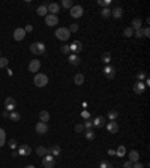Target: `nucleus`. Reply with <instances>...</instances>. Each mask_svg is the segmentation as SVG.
Returning a JSON list of instances; mask_svg holds the SVG:
<instances>
[{
  "instance_id": "nucleus-46",
  "label": "nucleus",
  "mask_w": 150,
  "mask_h": 168,
  "mask_svg": "<svg viewBox=\"0 0 150 168\" xmlns=\"http://www.w3.org/2000/svg\"><path fill=\"white\" fill-rule=\"evenodd\" d=\"M132 168H144V165H143L141 162L138 161V162H134V164H132Z\"/></svg>"
},
{
  "instance_id": "nucleus-5",
  "label": "nucleus",
  "mask_w": 150,
  "mask_h": 168,
  "mask_svg": "<svg viewBox=\"0 0 150 168\" xmlns=\"http://www.w3.org/2000/svg\"><path fill=\"white\" fill-rule=\"evenodd\" d=\"M42 165H44V168H54V165H56V158L53 156V155H45L44 156V159H42Z\"/></svg>"
},
{
  "instance_id": "nucleus-31",
  "label": "nucleus",
  "mask_w": 150,
  "mask_h": 168,
  "mask_svg": "<svg viewBox=\"0 0 150 168\" xmlns=\"http://www.w3.org/2000/svg\"><path fill=\"white\" fill-rule=\"evenodd\" d=\"M123 35H125L126 38H132L134 36V29L129 26V27H126L125 30H123Z\"/></svg>"
},
{
  "instance_id": "nucleus-4",
  "label": "nucleus",
  "mask_w": 150,
  "mask_h": 168,
  "mask_svg": "<svg viewBox=\"0 0 150 168\" xmlns=\"http://www.w3.org/2000/svg\"><path fill=\"white\" fill-rule=\"evenodd\" d=\"M69 14H71L72 18H81L84 14V9L81 5H74L72 8L69 9Z\"/></svg>"
},
{
  "instance_id": "nucleus-23",
  "label": "nucleus",
  "mask_w": 150,
  "mask_h": 168,
  "mask_svg": "<svg viewBox=\"0 0 150 168\" xmlns=\"http://www.w3.org/2000/svg\"><path fill=\"white\" fill-rule=\"evenodd\" d=\"M111 15H113V17L116 18V20H119V18H122V17H123V9H122V8H119V6H117V8H114L113 11H111Z\"/></svg>"
},
{
  "instance_id": "nucleus-32",
  "label": "nucleus",
  "mask_w": 150,
  "mask_h": 168,
  "mask_svg": "<svg viewBox=\"0 0 150 168\" xmlns=\"http://www.w3.org/2000/svg\"><path fill=\"white\" fill-rule=\"evenodd\" d=\"M95 137H96V135H95V132H93L92 129H86V138H87V140L92 141V140H95Z\"/></svg>"
},
{
  "instance_id": "nucleus-20",
  "label": "nucleus",
  "mask_w": 150,
  "mask_h": 168,
  "mask_svg": "<svg viewBox=\"0 0 150 168\" xmlns=\"http://www.w3.org/2000/svg\"><path fill=\"white\" fill-rule=\"evenodd\" d=\"M48 149H50V155H53V156H59V155L62 153V147L57 146V144L51 146V147H48Z\"/></svg>"
},
{
  "instance_id": "nucleus-30",
  "label": "nucleus",
  "mask_w": 150,
  "mask_h": 168,
  "mask_svg": "<svg viewBox=\"0 0 150 168\" xmlns=\"http://www.w3.org/2000/svg\"><path fill=\"white\" fill-rule=\"evenodd\" d=\"M116 155H117V158H122V156H125L126 155V147L125 146H120L119 149L116 150Z\"/></svg>"
},
{
  "instance_id": "nucleus-37",
  "label": "nucleus",
  "mask_w": 150,
  "mask_h": 168,
  "mask_svg": "<svg viewBox=\"0 0 150 168\" xmlns=\"http://www.w3.org/2000/svg\"><path fill=\"white\" fill-rule=\"evenodd\" d=\"M84 129H92V126H93V122L90 120V119H87L86 122H84Z\"/></svg>"
},
{
  "instance_id": "nucleus-25",
  "label": "nucleus",
  "mask_w": 150,
  "mask_h": 168,
  "mask_svg": "<svg viewBox=\"0 0 150 168\" xmlns=\"http://www.w3.org/2000/svg\"><path fill=\"white\" fill-rule=\"evenodd\" d=\"M39 120L44 122V123H47V122L50 120V113H48V111H45V110L41 111V113H39Z\"/></svg>"
},
{
  "instance_id": "nucleus-39",
  "label": "nucleus",
  "mask_w": 150,
  "mask_h": 168,
  "mask_svg": "<svg viewBox=\"0 0 150 168\" xmlns=\"http://www.w3.org/2000/svg\"><path fill=\"white\" fill-rule=\"evenodd\" d=\"M78 29H80V27H78V24H71V26H69V32H71V33L78 32Z\"/></svg>"
},
{
  "instance_id": "nucleus-21",
  "label": "nucleus",
  "mask_w": 150,
  "mask_h": 168,
  "mask_svg": "<svg viewBox=\"0 0 150 168\" xmlns=\"http://www.w3.org/2000/svg\"><path fill=\"white\" fill-rule=\"evenodd\" d=\"M128 156H129V161H131L132 164H134V162H138V161H140V153H138L137 150H131Z\"/></svg>"
},
{
  "instance_id": "nucleus-47",
  "label": "nucleus",
  "mask_w": 150,
  "mask_h": 168,
  "mask_svg": "<svg viewBox=\"0 0 150 168\" xmlns=\"http://www.w3.org/2000/svg\"><path fill=\"white\" fill-rule=\"evenodd\" d=\"M9 147H11V149H15V147H17V141H15V140H11V141H9Z\"/></svg>"
},
{
  "instance_id": "nucleus-2",
  "label": "nucleus",
  "mask_w": 150,
  "mask_h": 168,
  "mask_svg": "<svg viewBox=\"0 0 150 168\" xmlns=\"http://www.w3.org/2000/svg\"><path fill=\"white\" fill-rule=\"evenodd\" d=\"M35 81V86L36 87H45L47 84H48V77L45 75V74H41V72H38L33 78Z\"/></svg>"
},
{
  "instance_id": "nucleus-27",
  "label": "nucleus",
  "mask_w": 150,
  "mask_h": 168,
  "mask_svg": "<svg viewBox=\"0 0 150 168\" xmlns=\"http://www.w3.org/2000/svg\"><path fill=\"white\" fill-rule=\"evenodd\" d=\"M74 83L77 84V86H81V84L84 83V75L81 72H78V74L74 77Z\"/></svg>"
},
{
  "instance_id": "nucleus-9",
  "label": "nucleus",
  "mask_w": 150,
  "mask_h": 168,
  "mask_svg": "<svg viewBox=\"0 0 150 168\" xmlns=\"http://www.w3.org/2000/svg\"><path fill=\"white\" fill-rule=\"evenodd\" d=\"M69 50L72 51V54H80V53L83 51V44L80 41H74L69 45Z\"/></svg>"
},
{
  "instance_id": "nucleus-13",
  "label": "nucleus",
  "mask_w": 150,
  "mask_h": 168,
  "mask_svg": "<svg viewBox=\"0 0 150 168\" xmlns=\"http://www.w3.org/2000/svg\"><path fill=\"white\" fill-rule=\"evenodd\" d=\"M47 9H48V14L51 15H57L59 12H60V5L56 3V2H53L50 5H47Z\"/></svg>"
},
{
  "instance_id": "nucleus-14",
  "label": "nucleus",
  "mask_w": 150,
  "mask_h": 168,
  "mask_svg": "<svg viewBox=\"0 0 150 168\" xmlns=\"http://www.w3.org/2000/svg\"><path fill=\"white\" fill-rule=\"evenodd\" d=\"M107 131H108L110 134H117L119 132V125H117L116 120H110L108 123H107Z\"/></svg>"
},
{
  "instance_id": "nucleus-17",
  "label": "nucleus",
  "mask_w": 150,
  "mask_h": 168,
  "mask_svg": "<svg viewBox=\"0 0 150 168\" xmlns=\"http://www.w3.org/2000/svg\"><path fill=\"white\" fill-rule=\"evenodd\" d=\"M35 152H36V155H38V156H42V158H44L45 155H48V153H50V149H48V147H44V146H38Z\"/></svg>"
},
{
  "instance_id": "nucleus-1",
  "label": "nucleus",
  "mask_w": 150,
  "mask_h": 168,
  "mask_svg": "<svg viewBox=\"0 0 150 168\" xmlns=\"http://www.w3.org/2000/svg\"><path fill=\"white\" fill-rule=\"evenodd\" d=\"M30 51H32L33 54H36V56H42V54H45L47 48H45V45H44L42 42H33V44L30 45Z\"/></svg>"
},
{
  "instance_id": "nucleus-44",
  "label": "nucleus",
  "mask_w": 150,
  "mask_h": 168,
  "mask_svg": "<svg viewBox=\"0 0 150 168\" xmlns=\"http://www.w3.org/2000/svg\"><path fill=\"white\" fill-rule=\"evenodd\" d=\"M62 53H63V54H69V53H71L69 45H63V47H62Z\"/></svg>"
},
{
  "instance_id": "nucleus-43",
  "label": "nucleus",
  "mask_w": 150,
  "mask_h": 168,
  "mask_svg": "<svg viewBox=\"0 0 150 168\" xmlns=\"http://www.w3.org/2000/svg\"><path fill=\"white\" fill-rule=\"evenodd\" d=\"M134 35H135L137 38H144V35H143V29H140V30H135Z\"/></svg>"
},
{
  "instance_id": "nucleus-45",
  "label": "nucleus",
  "mask_w": 150,
  "mask_h": 168,
  "mask_svg": "<svg viewBox=\"0 0 150 168\" xmlns=\"http://www.w3.org/2000/svg\"><path fill=\"white\" fill-rule=\"evenodd\" d=\"M84 131V126L83 125H77L75 126V132H78V134H81Z\"/></svg>"
},
{
  "instance_id": "nucleus-48",
  "label": "nucleus",
  "mask_w": 150,
  "mask_h": 168,
  "mask_svg": "<svg viewBox=\"0 0 150 168\" xmlns=\"http://www.w3.org/2000/svg\"><path fill=\"white\" fill-rule=\"evenodd\" d=\"M123 168H132V162L131 161H126L125 164H123Z\"/></svg>"
},
{
  "instance_id": "nucleus-26",
  "label": "nucleus",
  "mask_w": 150,
  "mask_h": 168,
  "mask_svg": "<svg viewBox=\"0 0 150 168\" xmlns=\"http://www.w3.org/2000/svg\"><path fill=\"white\" fill-rule=\"evenodd\" d=\"M21 119V114L18 113V111H11L9 113V120H12V122H18Z\"/></svg>"
},
{
  "instance_id": "nucleus-49",
  "label": "nucleus",
  "mask_w": 150,
  "mask_h": 168,
  "mask_svg": "<svg viewBox=\"0 0 150 168\" xmlns=\"http://www.w3.org/2000/svg\"><path fill=\"white\" fill-rule=\"evenodd\" d=\"M24 30H26V33H27V32H32V30H33V26H32V24H27L24 27Z\"/></svg>"
},
{
  "instance_id": "nucleus-12",
  "label": "nucleus",
  "mask_w": 150,
  "mask_h": 168,
  "mask_svg": "<svg viewBox=\"0 0 150 168\" xmlns=\"http://www.w3.org/2000/svg\"><path fill=\"white\" fill-rule=\"evenodd\" d=\"M26 38V30H24V27H18V29H15V32H14V39L15 41H23Z\"/></svg>"
},
{
  "instance_id": "nucleus-11",
  "label": "nucleus",
  "mask_w": 150,
  "mask_h": 168,
  "mask_svg": "<svg viewBox=\"0 0 150 168\" xmlns=\"http://www.w3.org/2000/svg\"><path fill=\"white\" fill-rule=\"evenodd\" d=\"M35 129H36V132L39 135H44L48 132V125L47 123H44V122H38L36 126H35Z\"/></svg>"
},
{
  "instance_id": "nucleus-28",
  "label": "nucleus",
  "mask_w": 150,
  "mask_h": 168,
  "mask_svg": "<svg viewBox=\"0 0 150 168\" xmlns=\"http://www.w3.org/2000/svg\"><path fill=\"white\" fill-rule=\"evenodd\" d=\"M117 116H119V111H117V110H110L108 114H107V117H108L110 120H116Z\"/></svg>"
},
{
  "instance_id": "nucleus-8",
  "label": "nucleus",
  "mask_w": 150,
  "mask_h": 168,
  "mask_svg": "<svg viewBox=\"0 0 150 168\" xmlns=\"http://www.w3.org/2000/svg\"><path fill=\"white\" fill-rule=\"evenodd\" d=\"M39 69H41V60H30V63H29V72H35V74H38L39 72Z\"/></svg>"
},
{
  "instance_id": "nucleus-50",
  "label": "nucleus",
  "mask_w": 150,
  "mask_h": 168,
  "mask_svg": "<svg viewBox=\"0 0 150 168\" xmlns=\"http://www.w3.org/2000/svg\"><path fill=\"white\" fill-rule=\"evenodd\" d=\"M81 116H83V117L86 119V120H87V119L90 117V114H89V111H83V113H81Z\"/></svg>"
},
{
  "instance_id": "nucleus-51",
  "label": "nucleus",
  "mask_w": 150,
  "mask_h": 168,
  "mask_svg": "<svg viewBox=\"0 0 150 168\" xmlns=\"http://www.w3.org/2000/svg\"><path fill=\"white\" fill-rule=\"evenodd\" d=\"M26 168H35V165H27Z\"/></svg>"
},
{
  "instance_id": "nucleus-33",
  "label": "nucleus",
  "mask_w": 150,
  "mask_h": 168,
  "mask_svg": "<svg viewBox=\"0 0 150 168\" xmlns=\"http://www.w3.org/2000/svg\"><path fill=\"white\" fill-rule=\"evenodd\" d=\"M62 6L66 8V9H71L74 6V2H72V0H63V2H62Z\"/></svg>"
},
{
  "instance_id": "nucleus-29",
  "label": "nucleus",
  "mask_w": 150,
  "mask_h": 168,
  "mask_svg": "<svg viewBox=\"0 0 150 168\" xmlns=\"http://www.w3.org/2000/svg\"><path fill=\"white\" fill-rule=\"evenodd\" d=\"M5 143H6V132L0 128V147H3Z\"/></svg>"
},
{
  "instance_id": "nucleus-18",
  "label": "nucleus",
  "mask_w": 150,
  "mask_h": 168,
  "mask_svg": "<svg viewBox=\"0 0 150 168\" xmlns=\"http://www.w3.org/2000/svg\"><path fill=\"white\" fill-rule=\"evenodd\" d=\"M144 89H146V86H144L143 81H137V83L134 84V92L138 93V95H141V93L144 92Z\"/></svg>"
},
{
  "instance_id": "nucleus-40",
  "label": "nucleus",
  "mask_w": 150,
  "mask_h": 168,
  "mask_svg": "<svg viewBox=\"0 0 150 168\" xmlns=\"http://www.w3.org/2000/svg\"><path fill=\"white\" fill-rule=\"evenodd\" d=\"M98 3H99L101 6H104V8H108V5L111 3V0H99Z\"/></svg>"
},
{
  "instance_id": "nucleus-19",
  "label": "nucleus",
  "mask_w": 150,
  "mask_h": 168,
  "mask_svg": "<svg viewBox=\"0 0 150 168\" xmlns=\"http://www.w3.org/2000/svg\"><path fill=\"white\" fill-rule=\"evenodd\" d=\"M68 60H69V63L74 65V66H78V65L81 63V60H80V57H78V54H69Z\"/></svg>"
},
{
  "instance_id": "nucleus-42",
  "label": "nucleus",
  "mask_w": 150,
  "mask_h": 168,
  "mask_svg": "<svg viewBox=\"0 0 150 168\" xmlns=\"http://www.w3.org/2000/svg\"><path fill=\"white\" fill-rule=\"evenodd\" d=\"M143 35H144V38H149L150 36V29L149 27H144V29H143Z\"/></svg>"
},
{
  "instance_id": "nucleus-35",
  "label": "nucleus",
  "mask_w": 150,
  "mask_h": 168,
  "mask_svg": "<svg viewBox=\"0 0 150 168\" xmlns=\"http://www.w3.org/2000/svg\"><path fill=\"white\" fill-rule=\"evenodd\" d=\"M101 15L104 18H107V17H110L111 15V9H108V8H104L102 11H101Z\"/></svg>"
},
{
  "instance_id": "nucleus-7",
  "label": "nucleus",
  "mask_w": 150,
  "mask_h": 168,
  "mask_svg": "<svg viewBox=\"0 0 150 168\" xmlns=\"http://www.w3.org/2000/svg\"><path fill=\"white\" fill-rule=\"evenodd\" d=\"M15 107H17V101L12 98V96H9V98H6L5 99V108H6V111H15Z\"/></svg>"
},
{
  "instance_id": "nucleus-24",
  "label": "nucleus",
  "mask_w": 150,
  "mask_h": 168,
  "mask_svg": "<svg viewBox=\"0 0 150 168\" xmlns=\"http://www.w3.org/2000/svg\"><path fill=\"white\" fill-rule=\"evenodd\" d=\"M36 12H38V15H39V17H47V15H48V9H47V5H41L39 8L36 9Z\"/></svg>"
},
{
  "instance_id": "nucleus-52",
  "label": "nucleus",
  "mask_w": 150,
  "mask_h": 168,
  "mask_svg": "<svg viewBox=\"0 0 150 168\" xmlns=\"http://www.w3.org/2000/svg\"><path fill=\"white\" fill-rule=\"evenodd\" d=\"M0 57H2V56H0Z\"/></svg>"
},
{
  "instance_id": "nucleus-3",
  "label": "nucleus",
  "mask_w": 150,
  "mask_h": 168,
  "mask_svg": "<svg viewBox=\"0 0 150 168\" xmlns=\"http://www.w3.org/2000/svg\"><path fill=\"white\" fill-rule=\"evenodd\" d=\"M54 35H56V38L60 39V41H68V39H69V36H71V32H69V29H68V27H59Z\"/></svg>"
},
{
  "instance_id": "nucleus-36",
  "label": "nucleus",
  "mask_w": 150,
  "mask_h": 168,
  "mask_svg": "<svg viewBox=\"0 0 150 168\" xmlns=\"http://www.w3.org/2000/svg\"><path fill=\"white\" fill-rule=\"evenodd\" d=\"M9 63V60L6 57H0V69H3V68H6Z\"/></svg>"
},
{
  "instance_id": "nucleus-38",
  "label": "nucleus",
  "mask_w": 150,
  "mask_h": 168,
  "mask_svg": "<svg viewBox=\"0 0 150 168\" xmlns=\"http://www.w3.org/2000/svg\"><path fill=\"white\" fill-rule=\"evenodd\" d=\"M99 168H113V165L110 162H107V161H102L99 164Z\"/></svg>"
},
{
  "instance_id": "nucleus-10",
  "label": "nucleus",
  "mask_w": 150,
  "mask_h": 168,
  "mask_svg": "<svg viewBox=\"0 0 150 168\" xmlns=\"http://www.w3.org/2000/svg\"><path fill=\"white\" fill-rule=\"evenodd\" d=\"M20 156H29L30 153H32V147L30 146H27V144H21L20 147H18V152H17Z\"/></svg>"
},
{
  "instance_id": "nucleus-15",
  "label": "nucleus",
  "mask_w": 150,
  "mask_h": 168,
  "mask_svg": "<svg viewBox=\"0 0 150 168\" xmlns=\"http://www.w3.org/2000/svg\"><path fill=\"white\" fill-rule=\"evenodd\" d=\"M45 23H47V26H50V27L57 26L59 24V17L57 15H51V14H48V15L45 17Z\"/></svg>"
},
{
  "instance_id": "nucleus-22",
  "label": "nucleus",
  "mask_w": 150,
  "mask_h": 168,
  "mask_svg": "<svg viewBox=\"0 0 150 168\" xmlns=\"http://www.w3.org/2000/svg\"><path fill=\"white\" fill-rule=\"evenodd\" d=\"M141 24H143L141 18H134V20H132V26H131V27H132L134 32H135V30H140V29H143Z\"/></svg>"
},
{
  "instance_id": "nucleus-16",
  "label": "nucleus",
  "mask_w": 150,
  "mask_h": 168,
  "mask_svg": "<svg viewBox=\"0 0 150 168\" xmlns=\"http://www.w3.org/2000/svg\"><path fill=\"white\" fill-rule=\"evenodd\" d=\"M92 122H93V126H96V128H104L105 126V117L104 116H98V117L93 119Z\"/></svg>"
},
{
  "instance_id": "nucleus-34",
  "label": "nucleus",
  "mask_w": 150,
  "mask_h": 168,
  "mask_svg": "<svg viewBox=\"0 0 150 168\" xmlns=\"http://www.w3.org/2000/svg\"><path fill=\"white\" fill-rule=\"evenodd\" d=\"M102 62L108 65L110 62H111V54H110V53H104V54H102Z\"/></svg>"
},
{
  "instance_id": "nucleus-41",
  "label": "nucleus",
  "mask_w": 150,
  "mask_h": 168,
  "mask_svg": "<svg viewBox=\"0 0 150 168\" xmlns=\"http://www.w3.org/2000/svg\"><path fill=\"white\" fill-rule=\"evenodd\" d=\"M146 78H147V77H146V72H138V74H137V80H138V81H143V80H146Z\"/></svg>"
},
{
  "instance_id": "nucleus-6",
  "label": "nucleus",
  "mask_w": 150,
  "mask_h": 168,
  "mask_svg": "<svg viewBox=\"0 0 150 168\" xmlns=\"http://www.w3.org/2000/svg\"><path fill=\"white\" fill-rule=\"evenodd\" d=\"M104 75L107 77L108 80H113L114 77H116V68L113 66V65H105V68H104Z\"/></svg>"
}]
</instances>
